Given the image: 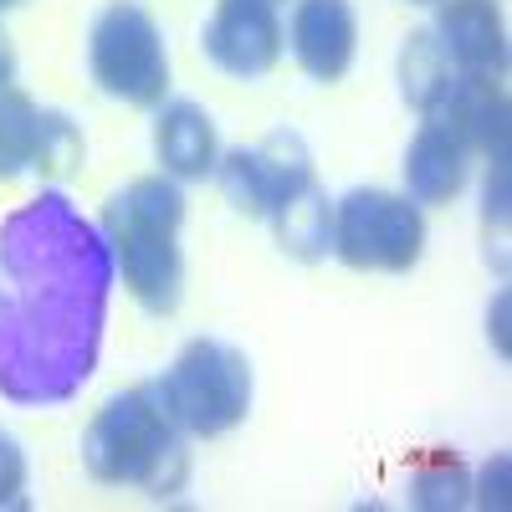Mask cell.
<instances>
[{
    "label": "cell",
    "mask_w": 512,
    "mask_h": 512,
    "mask_svg": "<svg viewBox=\"0 0 512 512\" xmlns=\"http://www.w3.org/2000/svg\"><path fill=\"white\" fill-rule=\"evenodd\" d=\"M26 487H31V466L26 451L11 431H0V512H21L26 507Z\"/></svg>",
    "instance_id": "19"
},
{
    "label": "cell",
    "mask_w": 512,
    "mask_h": 512,
    "mask_svg": "<svg viewBox=\"0 0 512 512\" xmlns=\"http://www.w3.org/2000/svg\"><path fill=\"white\" fill-rule=\"evenodd\" d=\"M410 502L425 512H456L472 502V482H466V466L451 451H425L410 466Z\"/></svg>",
    "instance_id": "17"
},
{
    "label": "cell",
    "mask_w": 512,
    "mask_h": 512,
    "mask_svg": "<svg viewBox=\"0 0 512 512\" xmlns=\"http://www.w3.org/2000/svg\"><path fill=\"white\" fill-rule=\"evenodd\" d=\"M282 21L272 0H221L216 16L205 21L200 47L226 77H267L282 57Z\"/></svg>",
    "instance_id": "8"
},
{
    "label": "cell",
    "mask_w": 512,
    "mask_h": 512,
    "mask_svg": "<svg viewBox=\"0 0 512 512\" xmlns=\"http://www.w3.org/2000/svg\"><path fill=\"white\" fill-rule=\"evenodd\" d=\"M451 57L441 52V41L431 36V26H420L405 36V47H400V98L420 113V118H431L451 88Z\"/></svg>",
    "instance_id": "15"
},
{
    "label": "cell",
    "mask_w": 512,
    "mask_h": 512,
    "mask_svg": "<svg viewBox=\"0 0 512 512\" xmlns=\"http://www.w3.org/2000/svg\"><path fill=\"white\" fill-rule=\"evenodd\" d=\"M333 256L354 272H410L425 256L420 205L390 190H349L333 205Z\"/></svg>",
    "instance_id": "6"
},
{
    "label": "cell",
    "mask_w": 512,
    "mask_h": 512,
    "mask_svg": "<svg viewBox=\"0 0 512 512\" xmlns=\"http://www.w3.org/2000/svg\"><path fill=\"white\" fill-rule=\"evenodd\" d=\"M216 180L231 210H241L251 221H267L277 200H287L292 190H303L313 180V149L297 128H272L262 144H241L221 154Z\"/></svg>",
    "instance_id": "7"
},
{
    "label": "cell",
    "mask_w": 512,
    "mask_h": 512,
    "mask_svg": "<svg viewBox=\"0 0 512 512\" xmlns=\"http://www.w3.org/2000/svg\"><path fill=\"white\" fill-rule=\"evenodd\" d=\"M507 308H512V297L497 292V297H492V313H487V333H492V344H497L502 359H507Z\"/></svg>",
    "instance_id": "22"
},
{
    "label": "cell",
    "mask_w": 512,
    "mask_h": 512,
    "mask_svg": "<svg viewBox=\"0 0 512 512\" xmlns=\"http://www.w3.org/2000/svg\"><path fill=\"white\" fill-rule=\"evenodd\" d=\"M507 451H497L482 472H477V487H472V502H482V507H507Z\"/></svg>",
    "instance_id": "21"
},
{
    "label": "cell",
    "mask_w": 512,
    "mask_h": 512,
    "mask_svg": "<svg viewBox=\"0 0 512 512\" xmlns=\"http://www.w3.org/2000/svg\"><path fill=\"white\" fill-rule=\"evenodd\" d=\"M436 123H446V134L466 149V154H507V134H512V108H507V88L492 72H456L451 88L441 98V108L431 113Z\"/></svg>",
    "instance_id": "9"
},
{
    "label": "cell",
    "mask_w": 512,
    "mask_h": 512,
    "mask_svg": "<svg viewBox=\"0 0 512 512\" xmlns=\"http://www.w3.org/2000/svg\"><path fill=\"white\" fill-rule=\"evenodd\" d=\"M154 159H159V175H169V180H210V175H216V159H221L210 113L200 103H190V98L159 103Z\"/></svg>",
    "instance_id": "12"
},
{
    "label": "cell",
    "mask_w": 512,
    "mask_h": 512,
    "mask_svg": "<svg viewBox=\"0 0 512 512\" xmlns=\"http://www.w3.org/2000/svg\"><path fill=\"white\" fill-rule=\"evenodd\" d=\"M82 154H88V144H82V128L47 108V118H41V149H36V175L41 180H67L82 169Z\"/></svg>",
    "instance_id": "18"
},
{
    "label": "cell",
    "mask_w": 512,
    "mask_h": 512,
    "mask_svg": "<svg viewBox=\"0 0 512 512\" xmlns=\"http://www.w3.org/2000/svg\"><path fill=\"white\" fill-rule=\"evenodd\" d=\"M482 221H487V231L497 226V241L507 246V154H492L487 190H482Z\"/></svg>",
    "instance_id": "20"
},
{
    "label": "cell",
    "mask_w": 512,
    "mask_h": 512,
    "mask_svg": "<svg viewBox=\"0 0 512 512\" xmlns=\"http://www.w3.org/2000/svg\"><path fill=\"white\" fill-rule=\"evenodd\" d=\"M272 231H277V246L282 256H292V262H323V256L333 251V200L318 180H308L303 190H292L287 200L272 205Z\"/></svg>",
    "instance_id": "14"
},
{
    "label": "cell",
    "mask_w": 512,
    "mask_h": 512,
    "mask_svg": "<svg viewBox=\"0 0 512 512\" xmlns=\"http://www.w3.org/2000/svg\"><path fill=\"white\" fill-rule=\"evenodd\" d=\"M287 47L313 82H338L359 52L354 6L349 0H297L287 21Z\"/></svg>",
    "instance_id": "10"
},
{
    "label": "cell",
    "mask_w": 512,
    "mask_h": 512,
    "mask_svg": "<svg viewBox=\"0 0 512 512\" xmlns=\"http://www.w3.org/2000/svg\"><path fill=\"white\" fill-rule=\"evenodd\" d=\"M11 82H16V52H11V41L0 36V93H6Z\"/></svg>",
    "instance_id": "23"
},
{
    "label": "cell",
    "mask_w": 512,
    "mask_h": 512,
    "mask_svg": "<svg viewBox=\"0 0 512 512\" xmlns=\"http://www.w3.org/2000/svg\"><path fill=\"white\" fill-rule=\"evenodd\" d=\"M415 6H431V0H415Z\"/></svg>",
    "instance_id": "25"
},
{
    "label": "cell",
    "mask_w": 512,
    "mask_h": 512,
    "mask_svg": "<svg viewBox=\"0 0 512 512\" xmlns=\"http://www.w3.org/2000/svg\"><path fill=\"white\" fill-rule=\"evenodd\" d=\"M82 466L103 487H144L154 502L190 482V436L169 415L159 379L113 395L82 431Z\"/></svg>",
    "instance_id": "2"
},
{
    "label": "cell",
    "mask_w": 512,
    "mask_h": 512,
    "mask_svg": "<svg viewBox=\"0 0 512 512\" xmlns=\"http://www.w3.org/2000/svg\"><path fill=\"white\" fill-rule=\"evenodd\" d=\"M113 251L62 190L0 221V400L57 410L82 395L103 354Z\"/></svg>",
    "instance_id": "1"
},
{
    "label": "cell",
    "mask_w": 512,
    "mask_h": 512,
    "mask_svg": "<svg viewBox=\"0 0 512 512\" xmlns=\"http://www.w3.org/2000/svg\"><path fill=\"white\" fill-rule=\"evenodd\" d=\"M180 226H185V195H180V180H169V175L128 180L103 205V236L113 251V272L123 277L128 297L154 318H169L185 297Z\"/></svg>",
    "instance_id": "3"
},
{
    "label": "cell",
    "mask_w": 512,
    "mask_h": 512,
    "mask_svg": "<svg viewBox=\"0 0 512 512\" xmlns=\"http://www.w3.org/2000/svg\"><path fill=\"white\" fill-rule=\"evenodd\" d=\"M41 118H47V108H36L26 93H16V88L0 93V185L21 180L26 169H36Z\"/></svg>",
    "instance_id": "16"
},
{
    "label": "cell",
    "mask_w": 512,
    "mask_h": 512,
    "mask_svg": "<svg viewBox=\"0 0 512 512\" xmlns=\"http://www.w3.org/2000/svg\"><path fill=\"white\" fill-rule=\"evenodd\" d=\"M272 6H277V0H272Z\"/></svg>",
    "instance_id": "26"
},
{
    "label": "cell",
    "mask_w": 512,
    "mask_h": 512,
    "mask_svg": "<svg viewBox=\"0 0 512 512\" xmlns=\"http://www.w3.org/2000/svg\"><path fill=\"white\" fill-rule=\"evenodd\" d=\"M431 36L456 72H507V26L497 0H441Z\"/></svg>",
    "instance_id": "11"
},
{
    "label": "cell",
    "mask_w": 512,
    "mask_h": 512,
    "mask_svg": "<svg viewBox=\"0 0 512 512\" xmlns=\"http://www.w3.org/2000/svg\"><path fill=\"white\" fill-rule=\"evenodd\" d=\"M88 72L93 82L128 108H159L169 93V52L159 21L139 0H108L88 31Z\"/></svg>",
    "instance_id": "5"
},
{
    "label": "cell",
    "mask_w": 512,
    "mask_h": 512,
    "mask_svg": "<svg viewBox=\"0 0 512 512\" xmlns=\"http://www.w3.org/2000/svg\"><path fill=\"white\" fill-rule=\"evenodd\" d=\"M16 6H26V0H0V16H6V11H16Z\"/></svg>",
    "instance_id": "24"
},
{
    "label": "cell",
    "mask_w": 512,
    "mask_h": 512,
    "mask_svg": "<svg viewBox=\"0 0 512 512\" xmlns=\"http://www.w3.org/2000/svg\"><path fill=\"white\" fill-rule=\"evenodd\" d=\"M400 169H405V195L415 205H451L466 185V149L446 134V123L425 118Z\"/></svg>",
    "instance_id": "13"
},
{
    "label": "cell",
    "mask_w": 512,
    "mask_h": 512,
    "mask_svg": "<svg viewBox=\"0 0 512 512\" xmlns=\"http://www.w3.org/2000/svg\"><path fill=\"white\" fill-rule=\"evenodd\" d=\"M159 390L190 441H221L251 415L256 379H251V359L236 344H226V338H190L175 354V364L159 374Z\"/></svg>",
    "instance_id": "4"
}]
</instances>
